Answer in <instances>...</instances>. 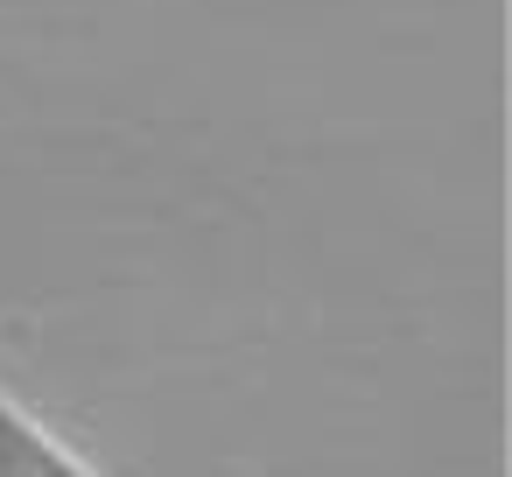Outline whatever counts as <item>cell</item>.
I'll list each match as a JSON object with an SVG mask.
<instances>
[{
    "instance_id": "cell-1",
    "label": "cell",
    "mask_w": 512,
    "mask_h": 477,
    "mask_svg": "<svg viewBox=\"0 0 512 477\" xmlns=\"http://www.w3.org/2000/svg\"><path fill=\"white\" fill-rule=\"evenodd\" d=\"M0 477H99L85 456H71L29 407L0 393Z\"/></svg>"
}]
</instances>
